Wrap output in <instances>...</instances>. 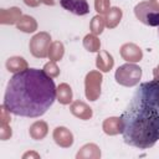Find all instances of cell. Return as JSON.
Returning a JSON list of instances; mask_svg holds the SVG:
<instances>
[{
  "label": "cell",
  "instance_id": "ba28073f",
  "mask_svg": "<svg viewBox=\"0 0 159 159\" xmlns=\"http://www.w3.org/2000/svg\"><path fill=\"white\" fill-rule=\"evenodd\" d=\"M60 4L65 10L78 16H83L89 12L87 0H60Z\"/></svg>",
  "mask_w": 159,
  "mask_h": 159
},
{
  "label": "cell",
  "instance_id": "2e32d148",
  "mask_svg": "<svg viewBox=\"0 0 159 159\" xmlns=\"http://www.w3.org/2000/svg\"><path fill=\"white\" fill-rule=\"evenodd\" d=\"M122 16H123V12L122 10L118 7V6H113L111 7L106 15H104V21H106V26L108 29H114L118 26V24L122 20Z\"/></svg>",
  "mask_w": 159,
  "mask_h": 159
},
{
  "label": "cell",
  "instance_id": "f546056e",
  "mask_svg": "<svg viewBox=\"0 0 159 159\" xmlns=\"http://www.w3.org/2000/svg\"><path fill=\"white\" fill-rule=\"evenodd\" d=\"M42 2H43L45 5H48V6L55 5V1H53V0H42Z\"/></svg>",
  "mask_w": 159,
  "mask_h": 159
},
{
  "label": "cell",
  "instance_id": "4dcf8cb0",
  "mask_svg": "<svg viewBox=\"0 0 159 159\" xmlns=\"http://www.w3.org/2000/svg\"><path fill=\"white\" fill-rule=\"evenodd\" d=\"M158 35H159V27H158Z\"/></svg>",
  "mask_w": 159,
  "mask_h": 159
},
{
  "label": "cell",
  "instance_id": "ffe728a7",
  "mask_svg": "<svg viewBox=\"0 0 159 159\" xmlns=\"http://www.w3.org/2000/svg\"><path fill=\"white\" fill-rule=\"evenodd\" d=\"M63 55H65V46H63V43L61 41L51 42L50 48H48V58H50V61L57 62V61L62 60Z\"/></svg>",
  "mask_w": 159,
  "mask_h": 159
},
{
  "label": "cell",
  "instance_id": "7c38bea8",
  "mask_svg": "<svg viewBox=\"0 0 159 159\" xmlns=\"http://www.w3.org/2000/svg\"><path fill=\"white\" fill-rule=\"evenodd\" d=\"M102 129L108 135H117L119 133L122 134L123 124H122L120 117H109V118H106L103 120V123H102Z\"/></svg>",
  "mask_w": 159,
  "mask_h": 159
},
{
  "label": "cell",
  "instance_id": "7a4b0ae2",
  "mask_svg": "<svg viewBox=\"0 0 159 159\" xmlns=\"http://www.w3.org/2000/svg\"><path fill=\"white\" fill-rule=\"evenodd\" d=\"M56 92L53 80L43 70L26 68L7 82L2 104L15 116L37 118L53 104Z\"/></svg>",
  "mask_w": 159,
  "mask_h": 159
},
{
  "label": "cell",
  "instance_id": "9c48e42d",
  "mask_svg": "<svg viewBox=\"0 0 159 159\" xmlns=\"http://www.w3.org/2000/svg\"><path fill=\"white\" fill-rule=\"evenodd\" d=\"M52 138L61 148H70L73 144V134L66 127H56L52 133Z\"/></svg>",
  "mask_w": 159,
  "mask_h": 159
},
{
  "label": "cell",
  "instance_id": "7402d4cb",
  "mask_svg": "<svg viewBox=\"0 0 159 159\" xmlns=\"http://www.w3.org/2000/svg\"><path fill=\"white\" fill-rule=\"evenodd\" d=\"M106 27V21H104V16L102 15H96L92 17L91 22H89V30L92 34L94 35H101L103 32V29Z\"/></svg>",
  "mask_w": 159,
  "mask_h": 159
},
{
  "label": "cell",
  "instance_id": "83f0119b",
  "mask_svg": "<svg viewBox=\"0 0 159 159\" xmlns=\"http://www.w3.org/2000/svg\"><path fill=\"white\" fill-rule=\"evenodd\" d=\"M153 76L155 80H159V65L153 70Z\"/></svg>",
  "mask_w": 159,
  "mask_h": 159
},
{
  "label": "cell",
  "instance_id": "5bb4252c",
  "mask_svg": "<svg viewBox=\"0 0 159 159\" xmlns=\"http://www.w3.org/2000/svg\"><path fill=\"white\" fill-rule=\"evenodd\" d=\"M96 66L102 72H109L114 66L113 56L107 51H99L96 57Z\"/></svg>",
  "mask_w": 159,
  "mask_h": 159
},
{
  "label": "cell",
  "instance_id": "d4e9b609",
  "mask_svg": "<svg viewBox=\"0 0 159 159\" xmlns=\"http://www.w3.org/2000/svg\"><path fill=\"white\" fill-rule=\"evenodd\" d=\"M11 135H12V130H11L10 124L0 123V139L6 140V139H10Z\"/></svg>",
  "mask_w": 159,
  "mask_h": 159
},
{
  "label": "cell",
  "instance_id": "4316f807",
  "mask_svg": "<svg viewBox=\"0 0 159 159\" xmlns=\"http://www.w3.org/2000/svg\"><path fill=\"white\" fill-rule=\"evenodd\" d=\"M27 158H35V159H39L40 158V154H37L36 152H26L24 155H22V159H27Z\"/></svg>",
  "mask_w": 159,
  "mask_h": 159
},
{
  "label": "cell",
  "instance_id": "44dd1931",
  "mask_svg": "<svg viewBox=\"0 0 159 159\" xmlns=\"http://www.w3.org/2000/svg\"><path fill=\"white\" fill-rule=\"evenodd\" d=\"M83 47L89 52H99L101 48V41L94 34H88L83 37Z\"/></svg>",
  "mask_w": 159,
  "mask_h": 159
},
{
  "label": "cell",
  "instance_id": "e0dca14e",
  "mask_svg": "<svg viewBox=\"0 0 159 159\" xmlns=\"http://www.w3.org/2000/svg\"><path fill=\"white\" fill-rule=\"evenodd\" d=\"M27 61L21 57V56H11L6 60V68L9 72H12V73H17V72H21L27 67Z\"/></svg>",
  "mask_w": 159,
  "mask_h": 159
},
{
  "label": "cell",
  "instance_id": "603a6c76",
  "mask_svg": "<svg viewBox=\"0 0 159 159\" xmlns=\"http://www.w3.org/2000/svg\"><path fill=\"white\" fill-rule=\"evenodd\" d=\"M42 70H43L45 73H46L47 76H50L51 78H55V77H57V76L60 75V68H58V66L56 65L55 61H50V62H47V63L43 66Z\"/></svg>",
  "mask_w": 159,
  "mask_h": 159
},
{
  "label": "cell",
  "instance_id": "484cf974",
  "mask_svg": "<svg viewBox=\"0 0 159 159\" xmlns=\"http://www.w3.org/2000/svg\"><path fill=\"white\" fill-rule=\"evenodd\" d=\"M24 2L30 7H36L42 2V0H24Z\"/></svg>",
  "mask_w": 159,
  "mask_h": 159
},
{
  "label": "cell",
  "instance_id": "cb8c5ba5",
  "mask_svg": "<svg viewBox=\"0 0 159 159\" xmlns=\"http://www.w3.org/2000/svg\"><path fill=\"white\" fill-rule=\"evenodd\" d=\"M111 9L109 0H94V10L99 15H106V12Z\"/></svg>",
  "mask_w": 159,
  "mask_h": 159
},
{
  "label": "cell",
  "instance_id": "4fadbf2b",
  "mask_svg": "<svg viewBox=\"0 0 159 159\" xmlns=\"http://www.w3.org/2000/svg\"><path fill=\"white\" fill-rule=\"evenodd\" d=\"M76 158L77 159H99L101 149L94 143H87L77 152Z\"/></svg>",
  "mask_w": 159,
  "mask_h": 159
},
{
  "label": "cell",
  "instance_id": "d6986e66",
  "mask_svg": "<svg viewBox=\"0 0 159 159\" xmlns=\"http://www.w3.org/2000/svg\"><path fill=\"white\" fill-rule=\"evenodd\" d=\"M72 88L67 83H60L56 92V99L61 104H70L72 102Z\"/></svg>",
  "mask_w": 159,
  "mask_h": 159
},
{
  "label": "cell",
  "instance_id": "30bf717a",
  "mask_svg": "<svg viewBox=\"0 0 159 159\" xmlns=\"http://www.w3.org/2000/svg\"><path fill=\"white\" fill-rule=\"evenodd\" d=\"M70 111H71V113L75 117L82 119V120H88L93 116L92 108L86 102H83V101H75V102H72L71 106H70Z\"/></svg>",
  "mask_w": 159,
  "mask_h": 159
},
{
  "label": "cell",
  "instance_id": "277c9868",
  "mask_svg": "<svg viewBox=\"0 0 159 159\" xmlns=\"http://www.w3.org/2000/svg\"><path fill=\"white\" fill-rule=\"evenodd\" d=\"M135 17L148 26H159V10H157L150 2L142 1L134 7Z\"/></svg>",
  "mask_w": 159,
  "mask_h": 159
},
{
  "label": "cell",
  "instance_id": "8992f818",
  "mask_svg": "<svg viewBox=\"0 0 159 159\" xmlns=\"http://www.w3.org/2000/svg\"><path fill=\"white\" fill-rule=\"evenodd\" d=\"M102 73L99 71H89L84 78V93L86 98L89 101H97L101 96V86H102Z\"/></svg>",
  "mask_w": 159,
  "mask_h": 159
},
{
  "label": "cell",
  "instance_id": "ac0fdd59",
  "mask_svg": "<svg viewBox=\"0 0 159 159\" xmlns=\"http://www.w3.org/2000/svg\"><path fill=\"white\" fill-rule=\"evenodd\" d=\"M16 27L20 31H22V32L31 34V32H35L37 30V22H36V20L32 16H30V15H22L17 20Z\"/></svg>",
  "mask_w": 159,
  "mask_h": 159
},
{
  "label": "cell",
  "instance_id": "9a60e30c",
  "mask_svg": "<svg viewBox=\"0 0 159 159\" xmlns=\"http://www.w3.org/2000/svg\"><path fill=\"white\" fill-rule=\"evenodd\" d=\"M48 133V125L45 120H36L30 125L29 134L32 139L35 140H41L43 139Z\"/></svg>",
  "mask_w": 159,
  "mask_h": 159
},
{
  "label": "cell",
  "instance_id": "5b68a950",
  "mask_svg": "<svg viewBox=\"0 0 159 159\" xmlns=\"http://www.w3.org/2000/svg\"><path fill=\"white\" fill-rule=\"evenodd\" d=\"M50 45H51V35L46 31H41L31 37L29 42V48L32 56L37 58H45L48 57Z\"/></svg>",
  "mask_w": 159,
  "mask_h": 159
},
{
  "label": "cell",
  "instance_id": "52a82bcc",
  "mask_svg": "<svg viewBox=\"0 0 159 159\" xmlns=\"http://www.w3.org/2000/svg\"><path fill=\"white\" fill-rule=\"evenodd\" d=\"M120 56L123 60H125L127 62H132V63H137L139 62L142 58H143V51L142 48L133 43V42H127V43H123L120 46Z\"/></svg>",
  "mask_w": 159,
  "mask_h": 159
},
{
  "label": "cell",
  "instance_id": "3957f363",
  "mask_svg": "<svg viewBox=\"0 0 159 159\" xmlns=\"http://www.w3.org/2000/svg\"><path fill=\"white\" fill-rule=\"evenodd\" d=\"M114 78L118 84L124 87H134L142 78V68L132 62H127L116 70Z\"/></svg>",
  "mask_w": 159,
  "mask_h": 159
},
{
  "label": "cell",
  "instance_id": "8fae6325",
  "mask_svg": "<svg viewBox=\"0 0 159 159\" xmlns=\"http://www.w3.org/2000/svg\"><path fill=\"white\" fill-rule=\"evenodd\" d=\"M22 16L21 9L12 6L10 9H1L0 10V24L2 25H14L17 20Z\"/></svg>",
  "mask_w": 159,
  "mask_h": 159
},
{
  "label": "cell",
  "instance_id": "6da1fadb",
  "mask_svg": "<svg viewBox=\"0 0 159 159\" xmlns=\"http://www.w3.org/2000/svg\"><path fill=\"white\" fill-rule=\"evenodd\" d=\"M124 142L138 149H149L159 140V80L143 82L135 89L120 116Z\"/></svg>",
  "mask_w": 159,
  "mask_h": 159
},
{
  "label": "cell",
  "instance_id": "f1b7e54d",
  "mask_svg": "<svg viewBox=\"0 0 159 159\" xmlns=\"http://www.w3.org/2000/svg\"><path fill=\"white\" fill-rule=\"evenodd\" d=\"M149 2H150L157 10H159V0H149Z\"/></svg>",
  "mask_w": 159,
  "mask_h": 159
}]
</instances>
